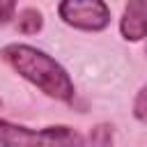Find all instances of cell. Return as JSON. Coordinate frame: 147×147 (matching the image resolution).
Masks as SVG:
<instances>
[{"mask_svg": "<svg viewBox=\"0 0 147 147\" xmlns=\"http://www.w3.org/2000/svg\"><path fill=\"white\" fill-rule=\"evenodd\" d=\"M2 57L11 64V69L37 85L44 94L57 99V101H71L74 99V83L69 74L44 51L28 46V44H9L2 51Z\"/></svg>", "mask_w": 147, "mask_h": 147, "instance_id": "1", "label": "cell"}, {"mask_svg": "<svg viewBox=\"0 0 147 147\" xmlns=\"http://www.w3.org/2000/svg\"><path fill=\"white\" fill-rule=\"evenodd\" d=\"M0 147H83V136L71 126L28 129L0 119Z\"/></svg>", "mask_w": 147, "mask_h": 147, "instance_id": "2", "label": "cell"}, {"mask_svg": "<svg viewBox=\"0 0 147 147\" xmlns=\"http://www.w3.org/2000/svg\"><path fill=\"white\" fill-rule=\"evenodd\" d=\"M60 18L78 30L99 32L110 23V9L101 0H67L57 7Z\"/></svg>", "mask_w": 147, "mask_h": 147, "instance_id": "3", "label": "cell"}, {"mask_svg": "<svg viewBox=\"0 0 147 147\" xmlns=\"http://www.w3.org/2000/svg\"><path fill=\"white\" fill-rule=\"evenodd\" d=\"M119 30L129 41H140L142 37H147V2H129L124 7Z\"/></svg>", "mask_w": 147, "mask_h": 147, "instance_id": "4", "label": "cell"}, {"mask_svg": "<svg viewBox=\"0 0 147 147\" xmlns=\"http://www.w3.org/2000/svg\"><path fill=\"white\" fill-rule=\"evenodd\" d=\"M41 25H44V21H41V14L37 11V9H23L21 14H18V23H16V28H18V32H23V34H34V32H39L41 30Z\"/></svg>", "mask_w": 147, "mask_h": 147, "instance_id": "5", "label": "cell"}, {"mask_svg": "<svg viewBox=\"0 0 147 147\" xmlns=\"http://www.w3.org/2000/svg\"><path fill=\"white\" fill-rule=\"evenodd\" d=\"M90 145L92 147H113V131L108 124H99L90 133Z\"/></svg>", "mask_w": 147, "mask_h": 147, "instance_id": "6", "label": "cell"}, {"mask_svg": "<svg viewBox=\"0 0 147 147\" xmlns=\"http://www.w3.org/2000/svg\"><path fill=\"white\" fill-rule=\"evenodd\" d=\"M133 115H136L138 122L147 124V85L138 92V96H136V101H133Z\"/></svg>", "mask_w": 147, "mask_h": 147, "instance_id": "7", "label": "cell"}, {"mask_svg": "<svg viewBox=\"0 0 147 147\" xmlns=\"http://www.w3.org/2000/svg\"><path fill=\"white\" fill-rule=\"evenodd\" d=\"M14 11H16V2H11V0H0V25L7 23V21L14 16Z\"/></svg>", "mask_w": 147, "mask_h": 147, "instance_id": "8", "label": "cell"}, {"mask_svg": "<svg viewBox=\"0 0 147 147\" xmlns=\"http://www.w3.org/2000/svg\"><path fill=\"white\" fill-rule=\"evenodd\" d=\"M145 55H147V46H145Z\"/></svg>", "mask_w": 147, "mask_h": 147, "instance_id": "9", "label": "cell"}]
</instances>
